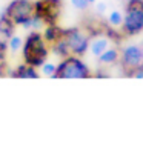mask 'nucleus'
Segmentation results:
<instances>
[{
    "label": "nucleus",
    "instance_id": "f257e3e1",
    "mask_svg": "<svg viewBox=\"0 0 143 152\" xmlns=\"http://www.w3.org/2000/svg\"><path fill=\"white\" fill-rule=\"evenodd\" d=\"M22 56L26 65H31L37 69L42 68L49 56V48L46 40L43 39V34H40L39 31H31L26 35L22 48Z\"/></svg>",
    "mask_w": 143,
    "mask_h": 152
},
{
    "label": "nucleus",
    "instance_id": "f03ea898",
    "mask_svg": "<svg viewBox=\"0 0 143 152\" xmlns=\"http://www.w3.org/2000/svg\"><path fill=\"white\" fill-rule=\"evenodd\" d=\"M143 31V0H128L125 6L122 32L125 37H132Z\"/></svg>",
    "mask_w": 143,
    "mask_h": 152
},
{
    "label": "nucleus",
    "instance_id": "7ed1b4c3",
    "mask_svg": "<svg viewBox=\"0 0 143 152\" xmlns=\"http://www.w3.org/2000/svg\"><path fill=\"white\" fill-rule=\"evenodd\" d=\"M92 77L91 71L86 66V63L77 56H69L66 58H62L57 65L56 74L52 78H89Z\"/></svg>",
    "mask_w": 143,
    "mask_h": 152
},
{
    "label": "nucleus",
    "instance_id": "20e7f679",
    "mask_svg": "<svg viewBox=\"0 0 143 152\" xmlns=\"http://www.w3.org/2000/svg\"><path fill=\"white\" fill-rule=\"evenodd\" d=\"M5 14L10 15L15 25L29 29L34 15V2L32 0H11L5 10Z\"/></svg>",
    "mask_w": 143,
    "mask_h": 152
},
{
    "label": "nucleus",
    "instance_id": "39448f33",
    "mask_svg": "<svg viewBox=\"0 0 143 152\" xmlns=\"http://www.w3.org/2000/svg\"><path fill=\"white\" fill-rule=\"evenodd\" d=\"M62 8H63L62 0H35L34 15L42 19L45 25H56L59 23Z\"/></svg>",
    "mask_w": 143,
    "mask_h": 152
},
{
    "label": "nucleus",
    "instance_id": "423d86ee",
    "mask_svg": "<svg viewBox=\"0 0 143 152\" xmlns=\"http://www.w3.org/2000/svg\"><path fill=\"white\" fill-rule=\"evenodd\" d=\"M63 39L66 40L68 46L71 49V54L82 57L86 54V51L89 49V43H91V37L83 31V28H66Z\"/></svg>",
    "mask_w": 143,
    "mask_h": 152
},
{
    "label": "nucleus",
    "instance_id": "0eeeda50",
    "mask_svg": "<svg viewBox=\"0 0 143 152\" xmlns=\"http://www.w3.org/2000/svg\"><path fill=\"white\" fill-rule=\"evenodd\" d=\"M120 69L125 77H134V74L142 66V49L140 46H136V45H131V46L122 49L120 52Z\"/></svg>",
    "mask_w": 143,
    "mask_h": 152
},
{
    "label": "nucleus",
    "instance_id": "6e6552de",
    "mask_svg": "<svg viewBox=\"0 0 143 152\" xmlns=\"http://www.w3.org/2000/svg\"><path fill=\"white\" fill-rule=\"evenodd\" d=\"M43 39L46 40V43L51 45L59 42L60 39H63V34H65V28H62V26H59V23L56 25H46L43 29Z\"/></svg>",
    "mask_w": 143,
    "mask_h": 152
},
{
    "label": "nucleus",
    "instance_id": "1a4fd4ad",
    "mask_svg": "<svg viewBox=\"0 0 143 152\" xmlns=\"http://www.w3.org/2000/svg\"><path fill=\"white\" fill-rule=\"evenodd\" d=\"M10 75L14 78H39L40 74L37 72V68H34L31 65H26L25 61L22 65H19L15 69L10 71Z\"/></svg>",
    "mask_w": 143,
    "mask_h": 152
},
{
    "label": "nucleus",
    "instance_id": "9d476101",
    "mask_svg": "<svg viewBox=\"0 0 143 152\" xmlns=\"http://www.w3.org/2000/svg\"><path fill=\"white\" fill-rule=\"evenodd\" d=\"M15 22L11 19L10 15H6L5 12L0 15V37H3L5 40L11 39L14 35V31H15Z\"/></svg>",
    "mask_w": 143,
    "mask_h": 152
},
{
    "label": "nucleus",
    "instance_id": "9b49d317",
    "mask_svg": "<svg viewBox=\"0 0 143 152\" xmlns=\"http://www.w3.org/2000/svg\"><path fill=\"white\" fill-rule=\"evenodd\" d=\"M89 49H91V52H92L95 57H99L100 54H103V52L108 49V39L102 37V35L91 39V43H89Z\"/></svg>",
    "mask_w": 143,
    "mask_h": 152
},
{
    "label": "nucleus",
    "instance_id": "f8f14e48",
    "mask_svg": "<svg viewBox=\"0 0 143 152\" xmlns=\"http://www.w3.org/2000/svg\"><path fill=\"white\" fill-rule=\"evenodd\" d=\"M51 51H52V54H56V56L60 57V58H66V57H69V56H73L65 39H60L59 42L52 43V45H51Z\"/></svg>",
    "mask_w": 143,
    "mask_h": 152
},
{
    "label": "nucleus",
    "instance_id": "ddd939ff",
    "mask_svg": "<svg viewBox=\"0 0 143 152\" xmlns=\"http://www.w3.org/2000/svg\"><path fill=\"white\" fill-rule=\"evenodd\" d=\"M120 58V51L117 48H111V49H106L103 54L99 56V61L103 65H114L117 63Z\"/></svg>",
    "mask_w": 143,
    "mask_h": 152
},
{
    "label": "nucleus",
    "instance_id": "4468645a",
    "mask_svg": "<svg viewBox=\"0 0 143 152\" xmlns=\"http://www.w3.org/2000/svg\"><path fill=\"white\" fill-rule=\"evenodd\" d=\"M105 37H108V40L114 42L115 45H120L123 42V39H125V35H123V32L117 31L115 26L106 25V28H105Z\"/></svg>",
    "mask_w": 143,
    "mask_h": 152
},
{
    "label": "nucleus",
    "instance_id": "2eb2a0df",
    "mask_svg": "<svg viewBox=\"0 0 143 152\" xmlns=\"http://www.w3.org/2000/svg\"><path fill=\"white\" fill-rule=\"evenodd\" d=\"M23 48V40L17 35H12L11 39H8V49H11L12 52H17L19 49Z\"/></svg>",
    "mask_w": 143,
    "mask_h": 152
},
{
    "label": "nucleus",
    "instance_id": "dca6fc26",
    "mask_svg": "<svg viewBox=\"0 0 143 152\" xmlns=\"http://www.w3.org/2000/svg\"><path fill=\"white\" fill-rule=\"evenodd\" d=\"M108 22H109V25L115 26V28H117V26H122L123 25V14L119 12V11H112L108 17Z\"/></svg>",
    "mask_w": 143,
    "mask_h": 152
},
{
    "label": "nucleus",
    "instance_id": "f3484780",
    "mask_svg": "<svg viewBox=\"0 0 143 152\" xmlns=\"http://www.w3.org/2000/svg\"><path fill=\"white\" fill-rule=\"evenodd\" d=\"M42 74L46 75V77H52L56 74V69H57V65L54 63H49V61H45V63L42 65Z\"/></svg>",
    "mask_w": 143,
    "mask_h": 152
},
{
    "label": "nucleus",
    "instance_id": "a211bd4d",
    "mask_svg": "<svg viewBox=\"0 0 143 152\" xmlns=\"http://www.w3.org/2000/svg\"><path fill=\"white\" fill-rule=\"evenodd\" d=\"M71 3H73L74 8H77V10H80V11L88 10V6H89L88 0H71Z\"/></svg>",
    "mask_w": 143,
    "mask_h": 152
},
{
    "label": "nucleus",
    "instance_id": "6ab92c4d",
    "mask_svg": "<svg viewBox=\"0 0 143 152\" xmlns=\"http://www.w3.org/2000/svg\"><path fill=\"white\" fill-rule=\"evenodd\" d=\"M6 74H10L8 66H6V61H2V63H0V77H5Z\"/></svg>",
    "mask_w": 143,
    "mask_h": 152
},
{
    "label": "nucleus",
    "instance_id": "aec40b11",
    "mask_svg": "<svg viewBox=\"0 0 143 152\" xmlns=\"http://www.w3.org/2000/svg\"><path fill=\"white\" fill-rule=\"evenodd\" d=\"M94 77H97V78H106V77H108V74H105L103 71H97V72L94 74Z\"/></svg>",
    "mask_w": 143,
    "mask_h": 152
},
{
    "label": "nucleus",
    "instance_id": "412c9836",
    "mask_svg": "<svg viewBox=\"0 0 143 152\" xmlns=\"http://www.w3.org/2000/svg\"><path fill=\"white\" fill-rule=\"evenodd\" d=\"M105 10H106L105 3H99V5H97V11H99V12H105Z\"/></svg>",
    "mask_w": 143,
    "mask_h": 152
},
{
    "label": "nucleus",
    "instance_id": "4be33fe9",
    "mask_svg": "<svg viewBox=\"0 0 143 152\" xmlns=\"http://www.w3.org/2000/svg\"><path fill=\"white\" fill-rule=\"evenodd\" d=\"M5 57H6V51L5 49H0V63L5 61Z\"/></svg>",
    "mask_w": 143,
    "mask_h": 152
},
{
    "label": "nucleus",
    "instance_id": "5701e85b",
    "mask_svg": "<svg viewBox=\"0 0 143 152\" xmlns=\"http://www.w3.org/2000/svg\"><path fill=\"white\" fill-rule=\"evenodd\" d=\"M140 49H142V66H143V43H142V46H140Z\"/></svg>",
    "mask_w": 143,
    "mask_h": 152
},
{
    "label": "nucleus",
    "instance_id": "b1692460",
    "mask_svg": "<svg viewBox=\"0 0 143 152\" xmlns=\"http://www.w3.org/2000/svg\"><path fill=\"white\" fill-rule=\"evenodd\" d=\"M88 2H89V3H94V2H95V0H88Z\"/></svg>",
    "mask_w": 143,
    "mask_h": 152
}]
</instances>
